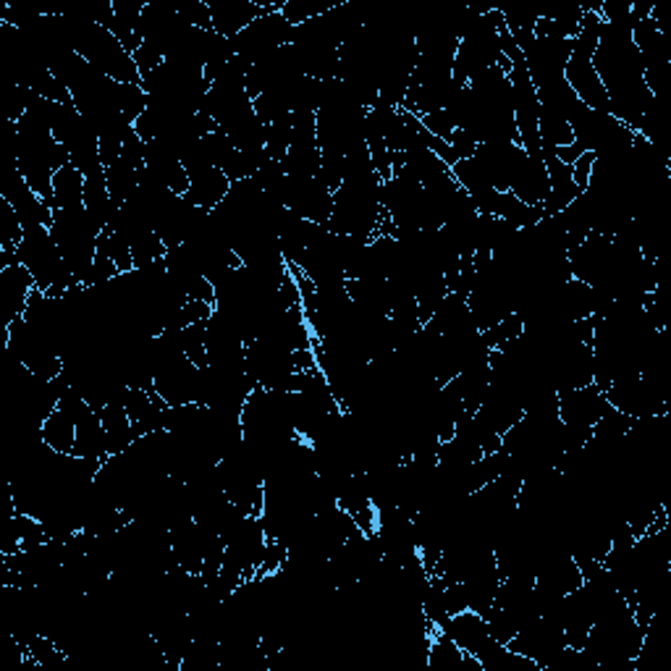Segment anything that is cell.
<instances>
[{"instance_id": "cell-1", "label": "cell", "mask_w": 671, "mask_h": 671, "mask_svg": "<svg viewBox=\"0 0 671 671\" xmlns=\"http://www.w3.org/2000/svg\"><path fill=\"white\" fill-rule=\"evenodd\" d=\"M34 289H38V284L21 263L0 268V323H3V333L13 320L24 318Z\"/></svg>"}, {"instance_id": "cell-2", "label": "cell", "mask_w": 671, "mask_h": 671, "mask_svg": "<svg viewBox=\"0 0 671 671\" xmlns=\"http://www.w3.org/2000/svg\"><path fill=\"white\" fill-rule=\"evenodd\" d=\"M444 632L449 635V638L457 642L461 650H467V653L475 656L478 661L496 646V642H499V640H493L486 617L478 611H472V608H465V611L451 614L449 621L444 625Z\"/></svg>"}, {"instance_id": "cell-3", "label": "cell", "mask_w": 671, "mask_h": 671, "mask_svg": "<svg viewBox=\"0 0 671 671\" xmlns=\"http://www.w3.org/2000/svg\"><path fill=\"white\" fill-rule=\"evenodd\" d=\"M509 192L520 198L524 205L541 207L545 194H548V171H545V160L535 156H524L516 163L512 181H509Z\"/></svg>"}, {"instance_id": "cell-4", "label": "cell", "mask_w": 671, "mask_h": 671, "mask_svg": "<svg viewBox=\"0 0 671 671\" xmlns=\"http://www.w3.org/2000/svg\"><path fill=\"white\" fill-rule=\"evenodd\" d=\"M207 6L210 17H213V32L228 40H234L236 34L247 30L252 21L265 13V9H260L255 0H207Z\"/></svg>"}, {"instance_id": "cell-5", "label": "cell", "mask_w": 671, "mask_h": 671, "mask_svg": "<svg viewBox=\"0 0 671 671\" xmlns=\"http://www.w3.org/2000/svg\"><path fill=\"white\" fill-rule=\"evenodd\" d=\"M228 189L231 179L226 173L215 166H205L200 168V171L189 173V192L184 200L192 202L194 207L205 210V213H213V210L228 198Z\"/></svg>"}, {"instance_id": "cell-6", "label": "cell", "mask_w": 671, "mask_h": 671, "mask_svg": "<svg viewBox=\"0 0 671 671\" xmlns=\"http://www.w3.org/2000/svg\"><path fill=\"white\" fill-rule=\"evenodd\" d=\"M42 440H45L47 449L55 454H74L76 446V423L72 415H66L61 407H55L51 417L42 423Z\"/></svg>"}, {"instance_id": "cell-7", "label": "cell", "mask_w": 671, "mask_h": 671, "mask_svg": "<svg viewBox=\"0 0 671 671\" xmlns=\"http://www.w3.org/2000/svg\"><path fill=\"white\" fill-rule=\"evenodd\" d=\"M84 205V173L72 163L53 177V210Z\"/></svg>"}, {"instance_id": "cell-8", "label": "cell", "mask_w": 671, "mask_h": 671, "mask_svg": "<svg viewBox=\"0 0 671 671\" xmlns=\"http://www.w3.org/2000/svg\"><path fill=\"white\" fill-rule=\"evenodd\" d=\"M593 166H596V152H583V156L572 163V179H575V184L583 189V192L587 189V184H590Z\"/></svg>"}]
</instances>
